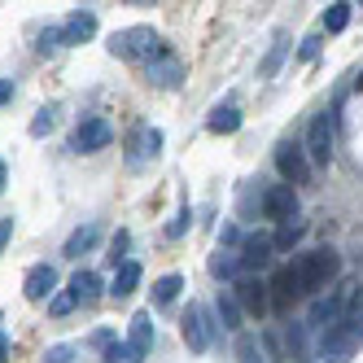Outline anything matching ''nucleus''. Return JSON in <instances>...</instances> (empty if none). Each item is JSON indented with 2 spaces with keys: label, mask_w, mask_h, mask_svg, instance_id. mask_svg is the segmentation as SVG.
Masks as SVG:
<instances>
[{
  "label": "nucleus",
  "mask_w": 363,
  "mask_h": 363,
  "mask_svg": "<svg viewBox=\"0 0 363 363\" xmlns=\"http://www.w3.org/2000/svg\"><path fill=\"white\" fill-rule=\"evenodd\" d=\"M110 53L123 57V62H153L162 53V40L153 27H127V31L110 35Z\"/></svg>",
  "instance_id": "obj_1"
},
{
  "label": "nucleus",
  "mask_w": 363,
  "mask_h": 363,
  "mask_svg": "<svg viewBox=\"0 0 363 363\" xmlns=\"http://www.w3.org/2000/svg\"><path fill=\"white\" fill-rule=\"evenodd\" d=\"M294 267H298V280H302V294H320L337 276V254L333 250H311V254L298 258Z\"/></svg>",
  "instance_id": "obj_2"
},
{
  "label": "nucleus",
  "mask_w": 363,
  "mask_h": 363,
  "mask_svg": "<svg viewBox=\"0 0 363 363\" xmlns=\"http://www.w3.org/2000/svg\"><path fill=\"white\" fill-rule=\"evenodd\" d=\"M276 167L284 175V184L298 189V184H311V158H306V149L298 140H280L276 145Z\"/></svg>",
  "instance_id": "obj_3"
},
{
  "label": "nucleus",
  "mask_w": 363,
  "mask_h": 363,
  "mask_svg": "<svg viewBox=\"0 0 363 363\" xmlns=\"http://www.w3.org/2000/svg\"><path fill=\"white\" fill-rule=\"evenodd\" d=\"M302 149H306L311 167H328V162H333V118H328V114H315V118H311Z\"/></svg>",
  "instance_id": "obj_4"
},
{
  "label": "nucleus",
  "mask_w": 363,
  "mask_h": 363,
  "mask_svg": "<svg viewBox=\"0 0 363 363\" xmlns=\"http://www.w3.org/2000/svg\"><path fill=\"white\" fill-rule=\"evenodd\" d=\"M354 346H359V337H354V328L342 320L337 328H328V333H324V342H320V359H315V363H350Z\"/></svg>",
  "instance_id": "obj_5"
},
{
  "label": "nucleus",
  "mask_w": 363,
  "mask_h": 363,
  "mask_svg": "<svg viewBox=\"0 0 363 363\" xmlns=\"http://www.w3.org/2000/svg\"><path fill=\"white\" fill-rule=\"evenodd\" d=\"M110 140H114V127L106 118H84L70 136V149L74 153H96V149H110Z\"/></svg>",
  "instance_id": "obj_6"
},
{
  "label": "nucleus",
  "mask_w": 363,
  "mask_h": 363,
  "mask_svg": "<svg viewBox=\"0 0 363 363\" xmlns=\"http://www.w3.org/2000/svg\"><path fill=\"white\" fill-rule=\"evenodd\" d=\"M263 215L276 219V223L298 219V193H294L289 184H267V189H263Z\"/></svg>",
  "instance_id": "obj_7"
},
{
  "label": "nucleus",
  "mask_w": 363,
  "mask_h": 363,
  "mask_svg": "<svg viewBox=\"0 0 363 363\" xmlns=\"http://www.w3.org/2000/svg\"><path fill=\"white\" fill-rule=\"evenodd\" d=\"M184 346L193 350V354H201V350H211V337H215V328H211V320H206V306H189L184 311Z\"/></svg>",
  "instance_id": "obj_8"
},
{
  "label": "nucleus",
  "mask_w": 363,
  "mask_h": 363,
  "mask_svg": "<svg viewBox=\"0 0 363 363\" xmlns=\"http://www.w3.org/2000/svg\"><path fill=\"white\" fill-rule=\"evenodd\" d=\"M145 74H149V84H153V88H179V84H184V62L162 48V53L153 57V62H145Z\"/></svg>",
  "instance_id": "obj_9"
},
{
  "label": "nucleus",
  "mask_w": 363,
  "mask_h": 363,
  "mask_svg": "<svg viewBox=\"0 0 363 363\" xmlns=\"http://www.w3.org/2000/svg\"><path fill=\"white\" fill-rule=\"evenodd\" d=\"M267 289H272V306H276V311H289V306L302 298L298 267H294V263H289V267H280V272L272 276V284H267Z\"/></svg>",
  "instance_id": "obj_10"
},
{
  "label": "nucleus",
  "mask_w": 363,
  "mask_h": 363,
  "mask_svg": "<svg viewBox=\"0 0 363 363\" xmlns=\"http://www.w3.org/2000/svg\"><path fill=\"white\" fill-rule=\"evenodd\" d=\"M232 298H237L250 315H263V311L272 306V294H267V284L258 280V276H241V280H237V294H232Z\"/></svg>",
  "instance_id": "obj_11"
},
{
  "label": "nucleus",
  "mask_w": 363,
  "mask_h": 363,
  "mask_svg": "<svg viewBox=\"0 0 363 363\" xmlns=\"http://www.w3.org/2000/svg\"><path fill=\"white\" fill-rule=\"evenodd\" d=\"M346 302L350 298H342V294H328V298H320L315 306H311V328H337V324H342L346 320Z\"/></svg>",
  "instance_id": "obj_12"
},
{
  "label": "nucleus",
  "mask_w": 363,
  "mask_h": 363,
  "mask_svg": "<svg viewBox=\"0 0 363 363\" xmlns=\"http://www.w3.org/2000/svg\"><path fill=\"white\" fill-rule=\"evenodd\" d=\"M22 294H27L31 302H44V298H57V272L48 267V263L31 267V272H27V280H22Z\"/></svg>",
  "instance_id": "obj_13"
},
{
  "label": "nucleus",
  "mask_w": 363,
  "mask_h": 363,
  "mask_svg": "<svg viewBox=\"0 0 363 363\" xmlns=\"http://www.w3.org/2000/svg\"><path fill=\"white\" fill-rule=\"evenodd\" d=\"M272 250H276V241L272 237H263V232H254V237H245V245H241V267H250V272H258V267H267L272 263Z\"/></svg>",
  "instance_id": "obj_14"
},
{
  "label": "nucleus",
  "mask_w": 363,
  "mask_h": 363,
  "mask_svg": "<svg viewBox=\"0 0 363 363\" xmlns=\"http://www.w3.org/2000/svg\"><path fill=\"white\" fill-rule=\"evenodd\" d=\"M132 162H145V158H158V149H162V132L158 127H136L132 132Z\"/></svg>",
  "instance_id": "obj_15"
},
{
  "label": "nucleus",
  "mask_w": 363,
  "mask_h": 363,
  "mask_svg": "<svg viewBox=\"0 0 363 363\" xmlns=\"http://www.w3.org/2000/svg\"><path fill=\"white\" fill-rule=\"evenodd\" d=\"M127 346H132L140 359L153 350V324H149V311H140V315H132V324H127Z\"/></svg>",
  "instance_id": "obj_16"
},
{
  "label": "nucleus",
  "mask_w": 363,
  "mask_h": 363,
  "mask_svg": "<svg viewBox=\"0 0 363 363\" xmlns=\"http://www.w3.org/2000/svg\"><path fill=\"white\" fill-rule=\"evenodd\" d=\"M92 31H96V13L79 9V13H70V18H66V27H62V44H84Z\"/></svg>",
  "instance_id": "obj_17"
},
{
  "label": "nucleus",
  "mask_w": 363,
  "mask_h": 363,
  "mask_svg": "<svg viewBox=\"0 0 363 363\" xmlns=\"http://www.w3.org/2000/svg\"><path fill=\"white\" fill-rule=\"evenodd\" d=\"M96 294H101V276L96 272H74L70 276V298H74V306L96 302Z\"/></svg>",
  "instance_id": "obj_18"
},
{
  "label": "nucleus",
  "mask_w": 363,
  "mask_h": 363,
  "mask_svg": "<svg viewBox=\"0 0 363 363\" xmlns=\"http://www.w3.org/2000/svg\"><path fill=\"white\" fill-rule=\"evenodd\" d=\"M136 284H140V263H132V258H127V263L114 272L110 298H132V294H136Z\"/></svg>",
  "instance_id": "obj_19"
},
{
  "label": "nucleus",
  "mask_w": 363,
  "mask_h": 363,
  "mask_svg": "<svg viewBox=\"0 0 363 363\" xmlns=\"http://www.w3.org/2000/svg\"><path fill=\"white\" fill-rule=\"evenodd\" d=\"M206 127H211L215 136H232V132L241 127V110H237V106H215L211 118H206Z\"/></svg>",
  "instance_id": "obj_20"
},
{
  "label": "nucleus",
  "mask_w": 363,
  "mask_h": 363,
  "mask_svg": "<svg viewBox=\"0 0 363 363\" xmlns=\"http://www.w3.org/2000/svg\"><path fill=\"white\" fill-rule=\"evenodd\" d=\"M96 241H101V228H96V223H84L79 232H70V241H66L62 254H66V258H79V254H88Z\"/></svg>",
  "instance_id": "obj_21"
},
{
  "label": "nucleus",
  "mask_w": 363,
  "mask_h": 363,
  "mask_svg": "<svg viewBox=\"0 0 363 363\" xmlns=\"http://www.w3.org/2000/svg\"><path fill=\"white\" fill-rule=\"evenodd\" d=\"M179 289H184V280H179L175 272H171V276H162V280H153V302L167 306V302H175V294H179Z\"/></svg>",
  "instance_id": "obj_22"
},
{
  "label": "nucleus",
  "mask_w": 363,
  "mask_h": 363,
  "mask_svg": "<svg viewBox=\"0 0 363 363\" xmlns=\"http://www.w3.org/2000/svg\"><path fill=\"white\" fill-rule=\"evenodd\" d=\"M284 350H289V363H306V333L302 328H284Z\"/></svg>",
  "instance_id": "obj_23"
},
{
  "label": "nucleus",
  "mask_w": 363,
  "mask_h": 363,
  "mask_svg": "<svg viewBox=\"0 0 363 363\" xmlns=\"http://www.w3.org/2000/svg\"><path fill=\"white\" fill-rule=\"evenodd\" d=\"M237 267H241V258H237V254H228V250H219V254H211V276H219V280H228V276H237Z\"/></svg>",
  "instance_id": "obj_24"
},
{
  "label": "nucleus",
  "mask_w": 363,
  "mask_h": 363,
  "mask_svg": "<svg viewBox=\"0 0 363 363\" xmlns=\"http://www.w3.org/2000/svg\"><path fill=\"white\" fill-rule=\"evenodd\" d=\"M219 324L223 328H241V302L232 294H219Z\"/></svg>",
  "instance_id": "obj_25"
},
{
  "label": "nucleus",
  "mask_w": 363,
  "mask_h": 363,
  "mask_svg": "<svg viewBox=\"0 0 363 363\" xmlns=\"http://www.w3.org/2000/svg\"><path fill=\"white\" fill-rule=\"evenodd\" d=\"M350 9H354V5H346V0L328 5V9H324V31H342L346 22H350Z\"/></svg>",
  "instance_id": "obj_26"
},
{
  "label": "nucleus",
  "mask_w": 363,
  "mask_h": 363,
  "mask_svg": "<svg viewBox=\"0 0 363 363\" xmlns=\"http://www.w3.org/2000/svg\"><path fill=\"white\" fill-rule=\"evenodd\" d=\"M237 359H241V363H267L263 350H258V337H254V333H241V337H237Z\"/></svg>",
  "instance_id": "obj_27"
},
{
  "label": "nucleus",
  "mask_w": 363,
  "mask_h": 363,
  "mask_svg": "<svg viewBox=\"0 0 363 363\" xmlns=\"http://www.w3.org/2000/svg\"><path fill=\"white\" fill-rule=\"evenodd\" d=\"M306 232V223L302 219H289V223H280V232H276V250H289L298 237Z\"/></svg>",
  "instance_id": "obj_28"
},
{
  "label": "nucleus",
  "mask_w": 363,
  "mask_h": 363,
  "mask_svg": "<svg viewBox=\"0 0 363 363\" xmlns=\"http://www.w3.org/2000/svg\"><path fill=\"white\" fill-rule=\"evenodd\" d=\"M106 363H140V354L127 346V342H110L106 346Z\"/></svg>",
  "instance_id": "obj_29"
},
{
  "label": "nucleus",
  "mask_w": 363,
  "mask_h": 363,
  "mask_svg": "<svg viewBox=\"0 0 363 363\" xmlns=\"http://www.w3.org/2000/svg\"><path fill=\"white\" fill-rule=\"evenodd\" d=\"M53 127H57V110H53V106H44V110L31 118V136H44V132H53Z\"/></svg>",
  "instance_id": "obj_30"
},
{
  "label": "nucleus",
  "mask_w": 363,
  "mask_h": 363,
  "mask_svg": "<svg viewBox=\"0 0 363 363\" xmlns=\"http://www.w3.org/2000/svg\"><path fill=\"white\" fill-rule=\"evenodd\" d=\"M263 342H267V350H272V359H276V363H289V350H284L280 333H272V328H267V333H263Z\"/></svg>",
  "instance_id": "obj_31"
},
{
  "label": "nucleus",
  "mask_w": 363,
  "mask_h": 363,
  "mask_svg": "<svg viewBox=\"0 0 363 363\" xmlns=\"http://www.w3.org/2000/svg\"><path fill=\"white\" fill-rule=\"evenodd\" d=\"M70 359H74V350H70V346H48L40 363H70Z\"/></svg>",
  "instance_id": "obj_32"
},
{
  "label": "nucleus",
  "mask_w": 363,
  "mask_h": 363,
  "mask_svg": "<svg viewBox=\"0 0 363 363\" xmlns=\"http://www.w3.org/2000/svg\"><path fill=\"white\" fill-rule=\"evenodd\" d=\"M48 311H53V315H70V311H74V298H70V289H66V294H57L53 302H48Z\"/></svg>",
  "instance_id": "obj_33"
},
{
  "label": "nucleus",
  "mask_w": 363,
  "mask_h": 363,
  "mask_svg": "<svg viewBox=\"0 0 363 363\" xmlns=\"http://www.w3.org/2000/svg\"><path fill=\"white\" fill-rule=\"evenodd\" d=\"M184 228H189V206H184V211L175 215V223H171L167 232H171V237H184Z\"/></svg>",
  "instance_id": "obj_34"
},
{
  "label": "nucleus",
  "mask_w": 363,
  "mask_h": 363,
  "mask_svg": "<svg viewBox=\"0 0 363 363\" xmlns=\"http://www.w3.org/2000/svg\"><path fill=\"white\" fill-rule=\"evenodd\" d=\"M9 237H13V219H0V254H5Z\"/></svg>",
  "instance_id": "obj_35"
},
{
  "label": "nucleus",
  "mask_w": 363,
  "mask_h": 363,
  "mask_svg": "<svg viewBox=\"0 0 363 363\" xmlns=\"http://www.w3.org/2000/svg\"><path fill=\"white\" fill-rule=\"evenodd\" d=\"M280 53H284V48H280V44H276V48H272V57H267V62H263V74H272V70H276V62H280Z\"/></svg>",
  "instance_id": "obj_36"
},
{
  "label": "nucleus",
  "mask_w": 363,
  "mask_h": 363,
  "mask_svg": "<svg viewBox=\"0 0 363 363\" xmlns=\"http://www.w3.org/2000/svg\"><path fill=\"white\" fill-rule=\"evenodd\" d=\"M9 96H13V79H0V106H5Z\"/></svg>",
  "instance_id": "obj_37"
},
{
  "label": "nucleus",
  "mask_w": 363,
  "mask_h": 363,
  "mask_svg": "<svg viewBox=\"0 0 363 363\" xmlns=\"http://www.w3.org/2000/svg\"><path fill=\"white\" fill-rule=\"evenodd\" d=\"M5 359H9V337L0 333V363H5Z\"/></svg>",
  "instance_id": "obj_38"
},
{
  "label": "nucleus",
  "mask_w": 363,
  "mask_h": 363,
  "mask_svg": "<svg viewBox=\"0 0 363 363\" xmlns=\"http://www.w3.org/2000/svg\"><path fill=\"white\" fill-rule=\"evenodd\" d=\"M5 179H9V171H5V162H0V193H5Z\"/></svg>",
  "instance_id": "obj_39"
},
{
  "label": "nucleus",
  "mask_w": 363,
  "mask_h": 363,
  "mask_svg": "<svg viewBox=\"0 0 363 363\" xmlns=\"http://www.w3.org/2000/svg\"><path fill=\"white\" fill-rule=\"evenodd\" d=\"M359 88H363V74H359Z\"/></svg>",
  "instance_id": "obj_40"
}]
</instances>
